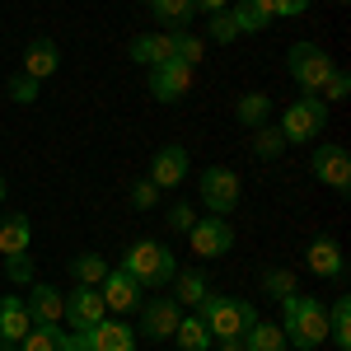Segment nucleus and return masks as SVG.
<instances>
[{
	"instance_id": "obj_15",
	"label": "nucleus",
	"mask_w": 351,
	"mask_h": 351,
	"mask_svg": "<svg viewBox=\"0 0 351 351\" xmlns=\"http://www.w3.org/2000/svg\"><path fill=\"white\" fill-rule=\"evenodd\" d=\"M99 295L108 304V314H132L136 304H141V286L122 267H108V276L99 281Z\"/></svg>"
},
{
	"instance_id": "obj_21",
	"label": "nucleus",
	"mask_w": 351,
	"mask_h": 351,
	"mask_svg": "<svg viewBox=\"0 0 351 351\" xmlns=\"http://www.w3.org/2000/svg\"><path fill=\"white\" fill-rule=\"evenodd\" d=\"M328 342L337 351H351V295H337L328 309Z\"/></svg>"
},
{
	"instance_id": "obj_34",
	"label": "nucleus",
	"mask_w": 351,
	"mask_h": 351,
	"mask_svg": "<svg viewBox=\"0 0 351 351\" xmlns=\"http://www.w3.org/2000/svg\"><path fill=\"white\" fill-rule=\"evenodd\" d=\"M164 225H169V230H173V234H188L192 225H197V211H192L188 202H173V206H169V211H164Z\"/></svg>"
},
{
	"instance_id": "obj_20",
	"label": "nucleus",
	"mask_w": 351,
	"mask_h": 351,
	"mask_svg": "<svg viewBox=\"0 0 351 351\" xmlns=\"http://www.w3.org/2000/svg\"><path fill=\"white\" fill-rule=\"evenodd\" d=\"M304 263H309V271H319V276H332V281H342V271H347L337 239H314V243H309V253H304Z\"/></svg>"
},
{
	"instance_id": "obj_28",
	"label": "nucleus",
	"mask_w": 351,
	"mask_h": 351,
	"mask_svg": "<svg viewBox=\"0 0 351 351\" xmlns=\"http://www.w3.org/2000/svg\"><path fill=\"white\" fill-rule=\"evenodd\" d=\"M71 276H75V286H99L108 276V263L99 253H75L71 258Z\"/></svg>"
},
{
	"instance_id": "obj_45",
	"label": "nucleus",
	"mask_w": 351,
	"mask_h": 351,
	"mask_svg": "<svg viewBox=\"0 0 351 351\" xmlns=\"http://www.w3.org/2000/svg\"><path fill=\"white\" fill-rule=\"evenodd\" d=\"M145 5H150V0H145Z\"/></svg>"
},
{
	"instance_id": "obj_36",
	"label": "nucleus",
	"mask_w": 351,
	"mask_h": 351,
	"mask_svg": "<svg viewBox=\"0 0 351 351\" xmlns=\"http://www.w3.org/2000/svg\"><path fill=\"white\" fill-rule=\"evenodd\" d=\"M258 5H263L267 19H295V14L309 10V0H258Z\"/></svg>"
},
{
	"instance_id": "obj_35",
	"label": "nucleus",
	"mask_w": 351,
	"mask_h": 351,
	"mask_svg": "<svg viewBox=\"0 0 351 351\" xmlns=\"http://www.w3.org/2000/svg\"><path fill=\"white\" fill-rule=\"evenodd\" d=\"M5 276H10L14 286H33V258H28V253H10V258H5Z\"/></svg>"
},
{
	"instance_id": "obj_14",
	"label": "nucleus",
	"mask_w": 351,
	"mask_h": 351,
	"mask_svg": "<svg viewBox=\"0 0 351 351\" xmlns=\"http://www.w3.org/2000/svg\"><path fill=\"white\" fill-rule=\"evenodd\" d=\"M28 319H33V328H56L61 324V314H66V295L56 291V286H47V281H33L28 286Z\"/></svg>"
},
{
	"instance_id": "obj_38",
	"label": "nucleus",
	"mask_w": 351,
	"mask_h": 351,
	"mask_svg": "<svg viewBox=\"0 0 351 351\" xmlns=\"http://www.w3.org/2000/svg\"><path fill=\"white\" fill-rule=\"evenodd\" d=\"M5 89H10V99H14V104H38V80L24 75V71H19V75H10Z\"/></svg>"
},
{
	"instance_id": "obj_10",
	"label": "nucleus",
	"mask_w": 351,
	"mask_h": 351,
	"mask_svg": "<svg viewBox=\"0 0 351 351\" xmlns=\"http://www.w3.org/2000/svg\"><path fill=\"white\" fill-rule=\"evenodd\" d=\"M145 89H150V99H155V104H178V99L192 89V66H183V61L150 66V80H145Z\"/></svg>"
},
{
	"instance_id": "obj_22",
	"label": "nucleus",
	"mask_w": 351,
	"mask_h": 351,
	"mask_svg": "<svg viewBox=\"0 0 351 351\" xmlns=\"http://www.w3.org/2000/svg\"><path fill=\"white\" fill-rule=\"evenodd\" d=\"M28 243H33L28 216H5L0 220V253H5V258H10V253H28Z\"/></svg>"
},
{
	"instance_id": "obj_18",
	"label": "nucleus",
	"mask_w": 351,
	"mask_h": 351,
	"mask_svg": "<svg viewBox=\"0 0 351 351\" xmlns=\"http://www.w3.org/2000/svg\"><path fill=\"white\" fill-rule=\"evenodd\" d=\"M56 66H61V47H56L52 38H33L24 52V75H33V80L43 84L47 75H56Z\"/></svg>"
},
{
	"instance_id": "obj_8",
	"label": "nucleus",
	"mask_w": 351,
	"mask_h": 351,
	"mask_svg": "<svg viewBox=\"0 0 351 351\" xmlns=\"http://www.w3.org/2000/svg\"><path fill=\"white\" fill-rule=\"evenodd\" d=\"M71 351H136V332L122 319H99L84 332H71Z\"/></svg>"
},
{
	"instance_id": "obj_41",
	"label": "nucleus",
	"mask_w": 351,
	"mask_h": 351,
	"mask_svg": "<svg viewBox=\"0 0 351 351\" xmlns=\"http://www.w3.org/2000/svg\"><path fill=\"white\" fill-rule=\"evenodd\" d=\"M220 351H248V347H243V337H230V342H220Z\"/></svg>"
},
{
	"instance_id": "obj_32",
	"label": "nucleus",
	"mask_w": 351,
	"mask_h": 351,
	"mask_svg": "<svg viewBox=\"0 0 351 351\" xmlns=\"http://www.w3.org/2000/svg\"><path fill=\"white\" fill-rule=\"evenodd\" d=\"M253 132H258V141H253V155H258V160H276V155L286 150L281 127H267V122H263V127H253Z\"/></svg>"
},
{
	"instance_id": "obj_17",
	"label": "nucleus",
	"mask_w": 351,
	"mask_h": 351,
	"mask_svg": "<svg viewBox=\"0 0 351 351\" xmlns=\"http://www.w3.org/2000/svg\"><path fill=\"white\" fill-rule=\"evenodd\" d=\"M28 328H33V319H28V304L24 295H0V342H24Z\"/></svg>"
},
{
	"instance_id": "obj_30",
	"label": "nucleus",
	"mask_w": 351,
	"mask_h": 351,
	"mask_svg": "<svg viewBox=\"0 0 351 351\" xmlns=\"http://www.w3.org/2000/svg\"><path fill=\"white\" fill-rule=\"evenodd\" d=\"M234 117H239V127H263L271 117V99L267 94H243L234 104Z\"/></svg>"
},
{
	"instance_id": "obj_6",
	"label": "nucleus",
	"mask_w": 351,
	"mask_h": 351,
	"mask_svg": "<svg viewBox=\"0 0 351 351\" xmlns=\"http://www.w3.org/2000/svg\"><path fill=\"white\" fill-rule=\"evenodd\" d=\"M286 66H291V80L304 89V94H319L324 80L332 75V56L319 47V43H295L286 52Z\"/></svg>"
},
{
	"instance_id": "obj_12",
	"label": "nucleus",
	"mask_w": 351,
	"mask_h": 351,
	"mask_svg": "<svg viewBox=\"0 0 351 351\" xmlns=\"http://www.w3.org/2000/svg\"><path fill=\"white\" fill-rule=\"evenodd\" d=\"M71 332H84V328H94L99 319H108V304L99 295V286H75L71 295H66V314H61Z\"/></svg>"
},
{
	"instance_id": "obj_33",
	"label": "nucleus",
	"mask_w": 351,
	"mask_h": 351,
	"mask_svg": "<svg viewBox=\"0 0 351 351\" xmlns=\"http://www.w3.org/2000/svg\"><path fill=\"white\" fill-rule=\"evenodd\" d=\"M347 94H351V75L342 71V66H332V75L324 80V89H319V99H324V104H342Z\"/></svg>"
},
{
	"instance_id": "obj_26",
	"label": "nucleus",
	"mask_w": 351,
	"mask_h": 351,
	"mask_svg": "<svg viewBox=\"0 0 351 351\" xmlns=\"http://www.w3.org/2000/svg\"><path fill=\"white\" fill-rule=\"evenodd\" d=\"M243 347L248 351H286V332H281V324H258L243 332Z\"/></svg>"
},
{
	"instance_id": "obj_24",
	"label": "nucleus",
	"mask_w": 351,
	"mask_h": 351,
	"mask_svg": "<svg viewBox=\"0 0 351 351\" xmlns=\"http://www.w3.org/2000/svg\"><path fill=\"white\" fill-rule=\"evenodd\" d=\"M19 351H71V332L56 328H28V337L19 342Z\"/></svg>"
},
{
	"instance_id": "obj_40",
	"label": "nucleus",
	"mask_w": 351,
	"mask_h": 351,
	"mask_svg": "<svg viewBox=\"0 0 351 351\" xmlns=\"http://www.w3.org/2000/svg\"><path fill=\"white\" fill-rule=\"evenodd\" d=\"M192 10L197 14H220V10H230V0H192Z\"/></svg>"
},
{
	"instance_id": "obj_13",
	"label": "nucleus",
	"mask_w": 351,
	"mask_h": 351,
	"mask_svg": "<svg viewBox=\"0 0 351 351\" xmlns=\"http://www.w3.org/2000/svg\"><path fill=\"white\" fill-rule=\"evenodd\" d=\"M188 169H192L188 150H183L178 141H169V145L155 150V160H150V183H155L160 192H169V188H178V183L188 178Z\"/></svg>"
},
{
	"instance_id": "obj_43",
	"label": "nucleus",
	"mask_w": 351,
	"mask_h": 351,
	"mask_svg": "<svg viewBox=\"0 0 351 351\" xmlns=\"http://www.w3.org/2000/svg\"><path fill=\"white\" fill-rule=\"evenodd\" d=\"M0 202H5V178H0Z\"/></svg>"
},
{
	"instance_id": "obj_3",
	"label": "nucleus",
	"mask_w": 351,
	"mask_h": 351,
	"mask_svg": "<svg viewBox=\"0 0 351 351\" xmlns=\"http://www.w3.org/2000/svg\"><path fill=\"white\" fill-rule=\"evenodd\" d=\"M197 319L211 328V337L216 342H230V337H243L248 328L258 324V304H248V300H234V295H211L197 304Z\"/></svg>"
},
{
	"instance_id": "obj_2",
	"label": "nucleus",
	"mask_w": 351,
	"mask_h": 351,
	"mask_svg": "<svg viewBox=\"0 0 351 351\" xmlns=\"http://www.w3.org/2000/svg\"><path fill=\"white\" fill-rule=\"evenodd\" d=\"M122 271L132 276L141 291H164V286L173 281L178 263H173V253H169L160 239H136L132 248H127V258H122Z\"/></svg>"
},
{
	"instance_id": "obj_25",
	"label": "nucleus",
	"mask_w": 351,
	"mask_h": 351,
	"mask_svg": "<svg viewBox=\"0 0 351 351\" xmlns=\"http://www.w3.org/2000/svg\"><path fill=\"white\" fill-rule=\"evenodd\" d=\"M230 19H234V33H263L271 24L258 0H230Z\"/></svg>"
},
{
	"instance_id": "obj_27",
	"label": "nucleus",
	"mask_w": 351,
	"mask_h": 351,
	"mask_svg": "<svg viewBox=\"0 0 351 351\" xmlns=\"http://www.w3.org/2000/svg\"><path fill=\"white\" fill-rule=\"evenodd\" d=\"M169 38H173V61H183V66H202V56H206V38H197L192 28H173Z\"/></svg>"
},
{
	"instance_id": "obj_1",
	"label": "nucleus",
	"mask_w": 351,
	"mask_h": 351,
	"mask_svg": "<svg viewBox=\"0 0 351 351\" xmlns=\"http://www.w3.org/2000/svg\"><path fill=\"white\" fill-rule=\"evenodd\" d=\"M281 332H286V347L295 351H314L328 342V309L324 300L314 295H286L281 300Z\"/></svg>"
},
{
	"instance_id": "obj_5",
	"label": "nucleus",
	"mask_w": 351,
	"mask_h": 351,
	"mask_svg": "<svg viewBox=\"0 0 351 351\" xmlns=\"http://www.w3.org/2000/svg\"><path fill=\"white\" fill-rule=\"evenodd\" d=\"M197 197H202V206L211 216H230L239 206V173L225 169V164H206L197 173Z\"/></svg>"
},
{
	"instance_id": "obj_9",
	"label": "nucleus",
	"mask_w": 351,
	"mask_h": 351,
	"mask_svg": "<svg viewBox=\"0 0 351 351\" xmlns=\"http://www.w3.org/2000/svg\"><path fill=\"white\" fill-rule=\"evenodd\" d=\"M309 169H314V178L328 183L332 192H351V155H347V145H332V141L314 145Z\"/></svg>"
},
{
	"instance_id": "obj_42",
	"label": "nucleus",
	"mask_w": 351,
	"mask_h": 351,
	"mask_svg": "<svg viewBox=\"0 0 351 351\" xmlns=\"http://www.w3.org/2000/svg\"><path fill=\"white\" fill-rule=\"evenodd\" d=\"M0 351H19V347H14V342H0Z\"/></svg>"
},
{
	"instance_id": "obj_7",
	"label": "nucleus",
	"mask_w": 351,
	"mask_h": 351,
	"mask_svg": "<svg viewBox=\"0 0 351 351\" xmlns=\"http://www.w3.org/2000/svg\"><path fill=\"white\" fill-rule=\"evenodd\" d=\"M188 243L197 263H211V258H225L234 248V230L225 216H197V225L188 230Z\"/></svg>"
},
{
	"instance_id": "obj_11",
	"label": "nucleus",
	"mask_w": 351,
	"mask_h": 351,
	"mask_svg": "<svg viewBox=\"0 0 351 351\" xmlns=\"http://www.w3.org/2000/svg\"><path fill=\"white\" fill-rule=\"evenodd\" d=\"M178 319H183V309H178V300H173V295H150L145 304H141V337L164 342V337H173Z\"/></svg>"
},
{
	"instance_id": "obj_4",
	"label": "nucleus",
	"mask_w": 351,
	"mask_h": 351,
	"mask_svg": "<svg viewBox=\"0 0 351 351\" xmlns=\"http://www.w3.org/2000/svg\"><path fill=\"white\" fill-rule=\"evenodd\" d=\"M281 127V136H286V145H304V141H319L328 127V104L319 99V94H304V99H295L291 108H286V117L276 122Z\"/></svg>"
},
{
	"instance_id": "obj_31",
	"label": "nucleus",
	"mask_w": 351,
	"mask_h": 351,
	"mask_svg": "<svg viewBox=\"0 0 351 351\" xmlns=\"http://www.w3.org/2000/svg\"><path fill=\"white\" fill-rule=\"evenodd\" d=\"M263 295L276 300V304H281L286 295H295V271L291 267H267L263 271Z\"/></svg>"
},
{
	"instance_id": "obj_23",
	"label": "nucleus",
	"mask_w": 351,
	"mask_h": 351,
	"mask_svg": "<svg viewBox=\"0 0 351 351\" xmlns=\"http://www.w3.org/2000/svg\"><path fill=\"white\" fill-rule=\"evenodd\" d=\"M173 342H178V351H206L211 347V328L202 324L197 314H183L178 328H173Z\"/></svg>"
},
{
	"instance_id": "obj_19",
	"label": "nucleus",
	"mask_w": 351,
	"mask_h": 351,
	"mask_svg": "<svg viewBox=\"0 0 351 351\" xmlns=\"http://www.w3.org/2000/svg\"><path fill=\"white\" fill-rule=\"evenodd\" d=\"M173 300H178V309H197L202 300L211 295V281H206V271L202 267H188V271H173Z\"/></svg>"
},
{
	"instance_id": "obj_44",
	"label": "nucleus",
	"mask_w": 351,
	"mask_h": 351,
	"mask_svg": "<svg viewBox=\"0 0 351 351\" xmlns=\"http://www.w3.org/2000/svg\"><path fill=\"white\" fill-rule=\"evenodd\" d=\"M342 5H347V0H342Z\"/></svg>"
},
{
	"instance_id": "obj_16",
	"label": "nucleus",
	"mask_w": 351,
	"mask_h": 351,
	"mask_svg": "<svg viewBox=\"0 0 351 351\" xmlns=\"http://www.w3.org/2000/svg\"><path fill=\"white\" fill-rule=\"evenodd\" d=\"M127 56H132L136 66H164V61H173V38L169 33H141L127 43Z\"/></svg>"
},
{
	"instance_id": "obj_29",
	"label": "nucleus",
	"mask_w": 351,
	"mask_h": 351,
	"mask_svg": "<svg viewBox=\"0 0 351 351\" xmlns=\"http://www.w3.org/2000/svg\"><path fill=\"white\" fill-rule=\"evenodd\" d=\"M150 10H155V19L164 28H188L192 24V0H150Z\"/></svg>"
},
{
	"instance_id": "obj_37",
	"label": "nucleus",
	"mask_w": 351,
	"mask_h": 351,
	"mask_svg": "<svg viewBox=\"0 0 351 351\" xmlns=\"http://www.w3.org/2000/svg\"><path fill=\"white\" fill-rule=\"evenodd\" d=\"M127 202H132L136 211H150V206L160 202V188H155L150 178H136V183H132V192H127Z\"/></svg>"
},
{
	"instance_id": "obj_39",
	"label": "nucleus",
	"mask_w": 351,
	"mask_h": 351,
	"mask_svg": "<svg viewBox=\"0 0 351 351\" xmlns=\"http://www.w3.org/2000/svg\"><path fill=\"white\" fill-rule=\"evenodd\" d=\"M239 33H234V19H230V10H220V14H211V43H234Z\"/></svg>"
}]
</instances>
